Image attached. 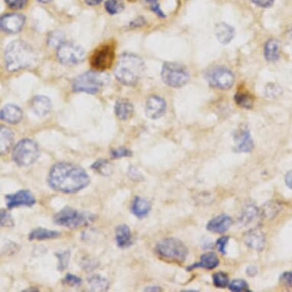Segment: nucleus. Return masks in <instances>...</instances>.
Listing matches in <instances>:
<instances>
[{
	"mask_svg": "<svg viewBox=\"0 0 292 292\" xmlns=\"http://www.w3.org/2000/svg\"><path fill=\"white\" fill-rule=\"evenodd\" d=\"M47 181L53 191L66 194L80 192L91 183V179L83 168L69 162L54 164Z\"/></svg>",
	"mask_w": 292,
	"mask_h": 292,
	"instance_id": "f257e3e1",
	"label": "nucleus"
},
{
	"mask_svg": "<svg viewBox=\"0 0 292 292\" xmlns=\"http://www.w3.org/2000/svg\"><path fill=\"white\" fill-rule=\"evenodd\" d=\"M145 71V65L136 54L125 53L119 57L114 74L118 81L126 86H135Z\"/></svg>",
	"mask_w": 292,
	"mask_h": 292,
	"instance_id": "f03ea898",
	"label": "nucleus"
},
{
	"mask_svg": "<svg viewBox=\"0 0 292 292\" xmlns=\"http://www.w3.org/2000/svg\"><path fill=\"white\" fill-rule=\"evenodd\" d=\"M36 60V53L31 45L22 40H15L7 46L5 62L8 71H20L30 67Z\"/></svg>",
	"mask_w": 292,
	"mask_h": 292,
	"instance_id": "7ed1b4c3",
	"label": "nucleus"
},
{
	"mask_svg": "<svg viewBox=\"0 0 292 292\" xmlns=\"http://www.w3.org/2000/svg\"><path fill=\"white\" fill-rule=\"evenodd\" d=\"M109 77L103 71H90L80 74L73 82V90L75 92L97 94L103 86L109 83Z\"/></svg>",
	"mask_w": 292,
	"mask_h": 292,
	"instance_id": "20e7f679",
	"label": "nucleus"
},
{
	"mask_svg": "<svg viewBox=\"0 0 292 292\" xmlns=\"http://www.w3.org/2000/svg\"><path fill=\"white\" fill-rule=\"evenodd\" d=\"M94 220L95 216L93 214L80 212L70 207L62 208L53 217V221L56 225L69 229H78L87 226Z\"/></svg>",
	"mask_w": 292,
	"mask_h": 292,
	"instance_id": "39448f33",
	"label": "nucleus"
},
{
	"mask_svg": "<svg viewBox=\"0 0 292 292\" xmlns=\"http://www.w3.org/2000/svg\"><path fill=\"white\" fill-rule=\"evenodd\" d=\"M156 252L160 258L166 261L182 263L188 257V249L180 240L166 238L156 245Z\"/></svg>",
	"mask_w": 292,
	"mask_h": 292,
	"instance_id": "423d86ee",
	"label": "nucleus"
},
{
	"mask_svg": "<svg viewBox=\"0 0 292 292\" xmlns=\"http://www.w3.org/2000/svg\"><path fill=\"white\" fill-rule=\"evenodd\" d=\"M39 155L40 152L37 143L30 138H24L15 146L13 159L19 166L28 167L38 160Z\"/></svg>",
	"mask_w": 292,
	"mask_h": 292,
	"instance_id": "0eeeda50",
	"label": "nucleus"
},
{
	"mask_svg": "<svg viewBox=\"0 0 292 292\" xmlns=\"http://www.w3.org/2000/svg\"><path fill=\"white\" fill-rule=\"evenodd\" d=\"M161 75L165 84L174 88L185 86L190 79L188 69L183 65L174 62L164 64Z\"/></svg>",
	"mask_w": 292,
	"mask_h": 292,
	"instance_id": "6e6552de",
	"label": "nucleus"
},
{
	"mask_svg": "<svg viewBox=\"0 0 292 292\" xmlns=\"http://www.w3.org/2000/svg\"><path fill=\"white\" fill-rule=\"evenodd\" d=\"M115 60V48L112 44H103L97 47L90 59L91 67L96 71L109 69Z\"/></svg>",
	"mask_w": 292,
	"mask_h": 292,
	"instance_id": "1a4fd4ad",
	"label": "nucleus"
},
{
	"mask_svg": "<svg viewBox=\"0 0 292 292\" xmlns=\"http://www.w3.org/2000/svg\"><path fill=\"white\" fill-rule=\"evenodd\" d=\"M85 57V51L80 45L72 42H65L57 49L59 62L66 66L78 65Z\"/></svg>",
	"mask_w": 292,
	"mask_h": 292,
	"instance_id": "9d476101",
	"label": "nucleus"
},
{
	"mask_svg": "<svg viewBox=\"0 0 292 292\" xmlns=\"http://www.w3.org/2000/svg\"><path fill=\"white\" fill-rule=\"evenodd\" d=\"M207 79L211 86L223 91L230 89L235 81L232 71L223 67H217L210 71Z\"/></svg>",
	"mask_w": 292,
	"mask_h": 292,
	"instance_id": "9b49d317",
	"label": "nucleus"
},
{
	"mask_svg": "<svg viewBox=\"0 0 292 292\" xmlns=\"http://www.w3.org/2000/svg\"><path fill=\"white\" fill-rule=\"evenodd\" d=\"M8 209H14L19 207L32 208L36 203V199L30 190H20L14 194H7L5 197Z\"/></svg>",
	"mask_w": 292,
	"mask_h": 292,
	"instance_id": "f8f14e48",
	"label": "nucleus"
},
{
	"mask_svg": "<svg viewBox=\"0 0 292 292\" xmlns=\"http://www.w3.org/2000/svg\"><path fill=\"white\" fill-rule=\"evenodd\" d=\"M25 17L19 13L7 14L1 18V28L5 33L15 34L19 33L25 25Z\"/></svg>",
	"mask_w": 292,
	"mask_h": 292,
	"instance_id": "ddd939ff",
	"label": "nucleus"
},
{
	"mask_svg": "<svg viewBox=\"0 0 292 292\" xmlns=\"http://www.w3.org/2000/svg\"><path fill=\"white\" fill-rule=\"evenodd\" d=\"M166 111V103L162 97L151 96L146 100L144 112L146 115L152 120L161 118Z\"/></svg>",
	"mask_w": 292,
	"mask_h": 292,
	"instance_id": "4468645a",
	"label": "nucleus"
},
{
	"mask_svg": "<svg viewBox=\"0 0 292 292\" xmlns=\"http://www.w3.org/2000/svg\"><path fill=\"white\" fill-rule=\"evenodd\" d=\"M236 153H251L254 149V142L248 129H241L234 135Z\"/></svg>",
	"mask_w": 292,
	"mask_h": 292,
	"instance_id": "2eb2a0df",
	"label": "nucleus"
},
{
	"mask_svg": "<svg viewBox=\"0 0 292 292\" xmlns=\"http://www.w3.org/2000/svg\"><path fill=\"white\" fill-rule=\"evenodd\" d=\"M244 242L246 246L253 250L261 252L266 246V237L262 231L258 228L252 229L245 235Z\"/></svg>",
	"mask_w": 292,
	"mask_h": 292,
	"instance_id": "dca6fc26",
	"label": "nucleus"
},
{
	"mask_svg": "<svg viewBox=\"0 0 292 292\" xmlns=\"http://www.w3.org/2000/svg\"><path fill=\"white\" fill-rule=\"evenodd\" d=\"M232 223V218L229 216L220 214L208 222L207 229L214 233H223L229 229Z\"/></svg>",
	"mask_w": 292,
	"mask_h": 292,
	"instance_id": "f3484780",
	"label": "nucleus"
},
{
	"mask_svg": "<svg viewBox=\"0 0 292 292\" xmlns=\"http://www.w3.org/2000/svg\"><path fill=\"white\" fill-rule=\"evenodd\" d=\"M1 120L10 124L19 123L23 117L22 109L14 104H8L1 109L0 113Z\"/></svg>",
	"mask_w": 292,
	"mask_h": 292,
	"instance_id": "a211bd4d",
	"label": "nucleus"
},
{
	"mask_svg": "<svg viewBox=\"0 0 292 292\" xmlns=\"http://www.w3.org/2000/svg\"><path fill=\"white\" fill-rule=\"evenodd\" d=\"M151 209V203L145 198L138 196L135 197L131 206V212L139 220L147 217Z\"/></svg>",
	"mask_w": 292,
	"mask_h": 292,
	"instance_id": "6ab92c4d",
	"label": "nucleus"
},
{
	"mask_svg": "<svg viewBox=\"0 0 292 292\" xmlns=\"http://www.w3.org/2000/svg\"><path fill=\"white\" fill-rule=\"evenodd\" d=\"M219 265H220V259H219L217 254L214 253V252H207L200 256V261L189 266L187 270L192 271L197 268L212 270V269H216Z\"/></svg>",
	"mask_w": 292,
	"mask_h": 292,
	"instance_id": "aec40b11",
	"label": "nucleus"
},
{
	"mask_svg": "<svg viewBox=\"0 0 292 292\" xmlns=\"http://www.w3.org/2000/svg\"><path fill=\"white\" fill-rule=\"evenodd\" d=\"M115 238L117 246L121 249H126L132 245V232L128 225L121 224L116 226Z\"/></svg>",
	"mask_w": 292,
	"mask_h": 292,
	"instance_id": "412c9836",
	"label": "nucleus"
},
{
	"mask_svg": "<svg viewBox=\"0 0 292 292\" xmlns=\"http://www.w3.org/2000/svg\"><path fill=\"white\" fill-rule=\"evenodd\" d=\"M33 112L39 116H45L49 113L51 108V100L45 96H36L31 101Z\"/></svg>",
	"mask_w": 292,
	"mask_h": 292,
	"instance_id": "4be33fe9",
	"label": "nucleus"
},
{
	"mask_svg": "<svg viewBox=\"0 0 292 292\" xmlns=\"http://www.w3.org/2000/svg\"><path fill=\"white\" fill-rule=\"evenodd\" d=\"M14 143V133L10 128L1 126L0 129V153L7 155L13 147Z\"/></svg>",
	"mask_w": 292,
	"mask_h": 292,
	"instance_id": "5701e85b",
	"label": "nucleus"
},
{
	"mask_svg": "<svg viewBox=\"0 0 292 292\" xmlns=\"http://www.w3.org/2000/svg\"><path fill=\"white\" fill-rule=\"evenodd\" d=\"M114 109L115 115L121 120H129L134 113L133 105L126 99L117 100Z\"/></svg>",
	"mask_w": 292,
	"mask_h": 292,
	"instance_id": "b1692460",
	"label": "nucleus"
},
{
	"mask_svg": "<svg viewBox=\"0 0 292 292\" xmlns=\"http://www.w3.org/2000/svg\"><path fill=\"white\" fill-rule=\"evenodd\" d=\"M215 35L217 40L223 44L227 45L233 39L235 36L234 28L226 23H219L215 27Z\"/></svg>",
	"mask_w": 292,
	"mask_h": 292,
	"instance_id": "393cba45",
	"label": "nucleus"
},
{
	"mask_svg": "<svg viewBox=\"0 0 292 292\" xmlns=\"http://www.w3.org/2000/svg\"><path fill=\"white\" fill-rule=\"evenodd\" d=\"M61 235L62 233L59 231L38 227L30 232V235H28V240L30 241H33V240L44 241V240H54V239L59 238Z\"/></svg>",
	"mask_w": 292,
	"mask_h": 292,
	"instance_id": "a878e982",
	"label": "nucleus"
},
{
	"mask_svg": "<svg viewBox=\"0 0 292 292\" xmlns=\"http://www.w3.org/2000/svg\"><path fill=\"white\" fill-rule=\"evenodd\" d=\"M264 54L268 62H276L280 55L279 42L275 39H269L265 45Z\"/></svg>",
	"mask_w": 292,
	"mask_h": 292,
	"instance_id": "bb28decb",
	"label": "nucleus"
},
{
	"mask_svg": "<svg viewBox=\"0 0 292 292\" xmlns=\"http://www.w3.org/2000/svg\"><path fill=\"white\" fill-rule=\"evenodd\" d=\"M87 283L91 291H106L109 287V281L99 275H91L87 278Z\"/></svg>",
	"mask_w": 292,
	"mask_h": 292,
	"instance_id": "cd10ccee",
	"label": "nucleus"
},
{
	"mask_svg": "<svg viewBox=\"0 0 292 292\" xmlns=\"http://www.w3.org/2000/svg\"><path fill=\"white\" fill-rule=\"evenodd\" d=\"M91 169L99 173L101 176L108 177L113 172V167L112 164L106 159H98L91 166Z\"/></svg>",
	"mask_w": 292,
	"mask_h": 292,
	"instance_id": "c85d7f7f",
	"label": "nucleus"
},
{
	"mask_svg": "<svg viewBox=\"0 0 292 292\" xmlns=\"http://www.w3.org/2000/svg\"><path fill=\"white\" fill-rule=\"evenodd\" d=\"M236 103L244 109H252L254 104V99L250 94L246 93H239L235 96Z\"/></svg>",
	"mask_w": 292,
	"mask_h": 292,
	"instance_id": "c756f323",
	"label": "nucleus"
},
{
	"mask_svg": "<svg viewBox=\"0 0 292 292\" xmlns=\"http://www.w3.org/2000/svg\"><path fill=\"white\" fill-rule=\"evenodd\" d=\"M57 258L59 263H57V270L63 272L68 268L71 258V252L70 250H65L64 252H55L54 253Z\"/></svg>",
	"mask_w": 292,
	"mask_h": 292,
	"instance_id": "7c9ffc66",
	"label": "nucleus"
},
{
	"mask_svg": "<svg viewBox=\"0 0 292 292\" xmlns=\"http://www.w3.org/2000/svg\"><path fill=\"white\" fill-rule=\"evenodd\" d=\"M105 9L110 15H116L124 10V5L118 0H107L105 3Z\"/></svg>",
	"mask_w": 292,
	"mask_h": 292,
	"instance_id": "2f4dec72",
	"label": "nucleus"
},
{
	"mask_svg": "<svg viewBox=\"0 0 292 292\" xmlns=\"http://www.w3.org/2000/svg\"><path fill=\"white\" fill-rule=\"evenodd\" d=\"M257 214H258V209L255 206L249 205L243 211V214L240 217V222H241L242 224H248V223H250L252 219L256 217Z\"/></svg>",
	"mask_w": 292,
	"mask_h": 292,
	"instance_id": "473e14b6",
	"label": "nucleus"
},
{
	"mask_svg": "<svg viewBox=\"0 0 292 292\" xmlns=\"http://www.w3.org/2000/svg\"><path fill=\"white\" fill-rule=\"evenodd\" d=\"M229 277L225 272H216L213 275V283L218 288H224L229 285Z\"/></svg>",
	"mask_w": 292,
	"mask_h": 292,
	"instance_id": "72a5a7b5",
	"label": "nucleus"
},
{
	"mask_svg": "<svg viewBox=\"0 0 292 292\" xmlns=\"http://www.w3.org/2000/svg\"><path fill=\"white\" fill-rule=\"evenodd\" d=\"M229 288L232 291L235 292L250 291L248 283L240 278L232 280L229 284Z\"/></svg>",
	"mask_w": 292,
	"mask_h": 292,
	"instance_id": "f704fd0d",
	"label": "nucleus"
},
{
	"mask_svg": "<svg viewBox=\"0 0 292 292\" xmlns=\"http://www.w3.org/2000/svg\"><path fill=\"white\" fill-rule=\"evenodd\" d=\"M0 224L2 227H13L15 225L13 216L4 208L0 211Z\"/></svg>",
	"mask_w": 292,
	"mask_h": 292,
	"instance_id": "c9c22d12",
	"label": "nucleus"
},
{
	"mask_svg": "<svg viewBox=\"0 0 292 292\" xmlns=\"http://www.w3.org/2000/svg\"><path fill=\"white\" fill-rule=\"evenodd\" d=\"M48 45L52 47H59L65 43V38H64L63 33L60 32H54L50 35L48 39Z\"/></svg>",
	"mask_w": 292,
	"mask_h": 292,
	"instance_id": "e433bc0d",
	"label": "nucleus"
},
{
	"mask_svg": "<svg viewBox=\"0 0 292 292\" xmlns=\"http://www.w3.org/2000/svg\"><path fill=\"white\" fill-rule=\"evenodd\" d=\"M62 283L65 285L70 286V287H79V286L81 285L82 279L80 277L68 273L65 275V278L62 280Z\"/></svg>",
	"mask_w": 292,
	"mask_h": 292,
	"instance_id": "4c0bfd02",
	"label": "nucleus"
},
{
	"mask_svg": "<svg viewBox=\"0 0 292 292\" xmlns=\"http://www.w3.org/2000/svg\"><path fill=\"white\" fill-rule=\"evenodd\" d=\"M111 156L113 159H121V158L131 157L132 156V153L129 149L125 148L123 146L116 149V150H111Z\"/></svg>",
	"mask_w": 292,
	"mask_h": 292,
	"instance_id": "58836bf2",
	"label": "nucleus"
},
{
	"mask_svg": "<svg viewBox=\"0 0 292 292\" xmlns=\"http://www.w3.org/2000/svg\"><path fill=\"white\" fill-rule=\"evenodd\" d=\"M266 206V208H264V215L267 218L275 217L281 210V207L275 203H267Z\"/></svg>",
	"mask_w": 292,
	"mask_h": 292,
	"instance_id": "ea45409f",
	"label": "nucleus"
},
{
	"mask_svg": "<svg viewBox=\"0 0 292 292\" xmlns=\"http://www.w3.org/2000/svg\"><path fill=\"white\" fill-rule=\"evenodd\" d=\"M6 4L13 10H22L26 5L28 0H5Z\"/></svg>",
	"mask_w": 292,
	"mask_h": 292,
	"instance_id": "a19ab883",
	"label": "nucleus"
},
{
	"mask_svg": "<svg viewBox=\"0 0 292 292\" xmlns=\"http://www.w3.org/2000/svg\"><path fill=\"white\" fill-rule=\"evenodd\" d=\"M229 237L227 236H224V237H220L218 239L217 241V246L218 248L219 252L220 253L225 255L226 254V245H227L228 241H229Z\"/></svg>",
	"mask_w": 292,
	"mask_h": 292,
	"instance_id": "79ce46f5",
	"label": "nucleus"
},
{
	"mask_svg": "<svg viewBox=\"0 0 292 292\" xmlns=\"http://www.w3.org/2000/svg\"><path fill=\"white\" fill-rule=\"evenodd\" d=\"M128 176H129V177L130 178L132 181H138V182H140L143 178L141 173L137 170L135 167L132 166V165H131L129 168Z\"/></svg>",
	"mask_w": 292,
	"mask_h": 292,
	"instance_id": "37998d69",
	"label": "nucleus"
},
{
	"mask_svg": "<svg viewBox=\"0 0 292 292\" xmlns=\"http://www.w3.org/2000/svg\"><path fill=\"white\" fill-rule=\"evenodd\" d=\"M279 280L284 285L292 287V272H286L281 274Z\"/></svg>",
	"mask_w": 292,
	"mask_h": 292,
	"instance_id": "c03bdc74",
	"label": "nucleus"
},
{
	"mask_svg": "<svg viewBox=\"0 0 292 292\" xmlns=\"http://www.w3.org/2000/svg\"><path fill=\"white\" fill-rule=\"evenodd\" d=\"M255 5L262 8H269L273 5L275 0H250Z\"/></svg>",
	"mask_w": 292,
	"mask_h": 292,
	"instance_id": "a18cd8bd",
	"label": "nucleus"
},
{
	"mask_svg": "<svg viewBox=\"0 0 292 292\" xmlns=\"http://www.w3.org/2000/svg\"><path fill=\"white\" fill-rule=\"evenodd\" d=\"M246 272L249 276L254 277L258 273V269H257L256 266H249L246 268Z\"/></svg>",
	"mask_w": 292,
	"mask_h": 292,
	"instance_id": "49530a36",
	"label": "nucleus"
},
{
	"mask_svg": "<svg viewBox=\"0 0 292 292\" xmlns=\"http://www.w3.org/2000/svg\"><path fill=\"white\" fill-rule=\"evenodd\" d=\"M151 9L153 12H155V13H156V14H157L158 16H159V17L162 18L165 17V14H164V13H162V10H161L160 7H159V6L157 4H153V5H152Z\"/></svg>",
	"mask_w": 292,
	"mask_h": 292,
	"instance_id": "de8ad7c7",
	"label": "nucleus"
},
{
	"mask_svg": "<svg viewBox=\"0 0 292 292\" xmlns=\"http://www.w3.org/2000/svg\"><path fill=\"white\" fill-rule=\"evenodd\" d=\"M285 184L290 189L292 190V170L286 174Z\"/></svg>",
	"mask_w": 292,
	"mask_h": 292,
	"instance_id": "09e8293b",
	"label": "nucleus"
},
{
	"mask_svg": "<svg viewBox=\"0 0 292 292\" xmlns=\"http://www.w3.org/2000/svg\"><path fill=\"white\" fill-rule=\"evenodd\" d=\"M84 1L88 6L95 7V6L100 5L103 0H84Z\"/></svg>",
	"mask_w": 292,
	"mask_h": 292,
	"instance_id": "8fccbe9b",
	"label": "nucleus"
},
{
	"mask_svg": "<svg viewBox=\"0 0 292 292\" xmlns=\"http://www.w3.org/2000/svg\"><path fill=\"white\" fill-rule=\"evenodd\" d=\"M144 291H162V289L159 286H148L144 289Z\"/></svg>",
	"mask_w": 292,
	"mask_h": 292,
	"instance_id": "3c124183",
	"label": "nucleus"
},
{
	"mask_svg": "<svg viewBox=\"0 0 292 292\" xmlns=\"http://www.w3.org/2000/svg\"><path fill=\"white\" fill-rule=\"evenodd\" d=\"M22 291L36 292V291H39V289L36 288V287H28V288H27V289H24V290H22Z\"/></svg>",
	"mask_w": 292,
	"mask_h": 292,
	"instance_id": "603ef678",
	"label": "nucleus"
},
{
	"mask_svg": "<svg viewBox=\"0 0 292 292\" xmlns=\"http://www.w3.org/2000/svg\"><path fill=\"white\" fill-rule=\"evenodd\" d=\"M39 2L42 3V4H47V3L51 2L52 0H38Z\"/></svg>",
	"mask_w": 292,
	"mask_h": 292,
	"instance_id": "864d4df0",
	"label": "nucleus"
},
{
	"mask_svg": "<svg viewBox=\"0 0 292 292\" xmlns=\"http://www.w3.org/2000/svg\"><path fill=\"white\" fill-rule=\"evenodd\" d=\"M14 246H13H13H11V249H12V248H14ZM8 251H10V247H9Z\"/></svg>",
	"mask_w": 292,
	"mask_h": 292,
	"instance_id": "5fc2aeb1",
	"label": "nucleus"
}]
</instances>
